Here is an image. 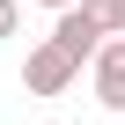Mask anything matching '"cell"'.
Masks as SVG:
<instances>
[{
  "label": "cell",
  "mask_w": 125,
  "mask_h": 125,
  "mask_svg": "<svg viewBox=\"0 0 125 125\" xmlns=\"http://www.w3.org/2000/svg\"><path fill=\"white\" fill-rule=\"evenodd\" d=\"M74 74H81V59L59 44V37H44V44L22 59V81H30V96H66V88H74Z\"/></svg>",
  "instance_id": "1"
},
{
  "label": "cell",
  "mask_w": 125,
  "mask_h": 125,
  "mask_svg": "<svg viewBox=\"0 0 125 125\" xmlns=\"http://www.w3.org/2000/svg\"><path fill=\"white\" fill-rule=\"evenodd\" d=\"M52 37H59V44H66L74 59H96L110 30H103V22H96L88 8H81V0H74V8H59V22H52Z\"/></svg>",
  "instance_id": "2"
},
{
  "label": "cell",
  "mask_w": 125,
  "mask_h": 125,
  "mask_svg": "<svg viewBox=\"0 0 125 125\" xmlns=\"http://www.w3.org/2000/svg\"><path fill=\"white\" fill-rule=\"evenodd\" d=\"M96 103L125 118V30L103 37V52H96Z\"/></svg>",
  "instance_id": "3"
},
{
  "label": "cell",
  "mask_w": 125,
  "mask_h": 125,
  "mask_svg": "<svg viewBox=\"0 0 125 125\" xmlns=\"http://www.w3.org/2000/svg\"><path fill=\"white\" fill-rule=\"evenodd\" d=\"M81 8H88V15H96V22H103V30H110V37H118V30H125V22H118V0H81Z\"/></svg>",
  "instance_id": "4"
},
{
  "label": "cell",
  "mask_w": 125,
  "mask_h": 125,
  "mask_svg": "<svg viewBox=\"0 0 125 125\" xmlns=\"http://www.w3.org/2000/svg\"><path fill=\"white\" fill-rule=\"evenodd\" d=\"M15 22H22V0H0V44L15 37Z\"/></svg>",
  "instance_id": "5"
},
{
  "label": "cell",
  "mask_w": 125,
  "mask_h": 125,
  "mask_svg": "<svg viewBox=\"0 0 125 125\" xmlns=\"http://www.w3.org/2000/svg\"><path fill=\"white\" fill-rule=\"evenodd\" d=\"M37 8H52V15H59V8H74V0H37Z\"/></svg>",
  "instance_id": "6"
},
{
  "label": "cell",
  "mask_w": 125,
  "mask_h": 125,
  "mask_svg": "<svg viewBox=\"0 0 125 125\" xmlns=\"http://www.w3.org/2000/svg\"><path fill=\"white\" fill-rule=\"evenodd\" d=\"M118 22H125V0H118Z\"/></svg>",
  "instance_id": "7"
}]
</instances>
